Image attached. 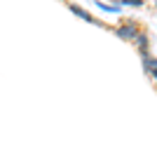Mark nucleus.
Segmentation results:
<instances>
[{
	"label": "nucleus",
	"instance_id": "obj_1",
	"mask_svg": "<svg viewBox=\"0 0 157 150\" xmlns=\"http://www.w3.org/2000/svg\"><path fill=\"white\" fill-rule=\"evenodd\" d=\"M115 33H117V38H122V40H134L136 33H138V26L134 24V21H124Z\"/></svg>",
	"mask_w": 157,
	"mask_h": 150
},
{
	"label": "nucleus",
	"instance_id": "obj_2",
	"mask_svg": "<svg viewBox=\"0 0 157 150\" xmlns=\"http://www.w3.org/2000/svg\"><path fill=\"white\" fill-rule=\"evenodd\" d=\"M143 54V68L148 73V78H155V56L150 52H141Z\"/></svg>",
	"mask_w": 157,
	"mask_h": 150
},
{
	"label": "nucleus",
	"instance_id": "obj_3",
	"mask_svg": "<svg viewBox=\"0 0 157 150\" xmlns=\"http://www.w3.org/2000/svg\"><path fill=\"white\" fill-rule=\"evenodd\" d=\"M68 7H71V12H73V14H78V17H82L85 21H94V24H96V19H94V17H92L89 12H87V10H82L80 5H68Z\"/></svg>",
	"mask_w": 157,
	"mask_h": 150
},
{
	"label": "nucleus",
	"instance_id": "obj_4",
	"mask_svg": "<svg viewBox=\"0 0 157 150\" xmlns=\"http://www.w3.org/2000/svg\"><path fill=\"white\" fill-rule=\"evenodd\" d=\"M134 42L138 45V49H141V52H148V35H145V33L138 31V33H136V38H134Z\"/></svg>",
	"mask_w": 157,
	"mask_h": 150
},
{
	"label": "nucleus",
	"instance_id": "obj_5",
	"mask_svg": "<svg viewBox=\"0 0 157 150\" xmlns=\"http://www.w3.org/2000/svg\"><path fill=\"white\" fill-rule=\"evenodd\" d=\"M124 5H143V0H122Z\"/></svg>",
	"mask_w": 157,
	"mask_h": 150
}]
</instances>
